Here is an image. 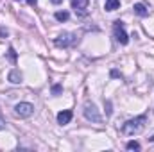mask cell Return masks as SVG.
I'll return each instance as SVG.
<instances>
[{
	"label": "cell",
	"mask_w": 154,
	"mask_h": 152,
	"mask_svg": "<svg viewBox=\"0 0 154 152\" xmlns=\"http://www.w3.org/2000/svg\"><path fill=\"white\" fill-rule=\"evenodd\" d=\"M7 34H9V31H7V29H4V27H0V38H5Z\"/></svg>",
	"instance_id": "cell-16"
},
{
	"label": "cell",
	"mask_w": 154,
	"mask_h": 152,
	"mask_svg": "<svg viewBox=\"0 0 154 152\" xmlns=\"http://www.w3.org/2000/svg\"><path fill=\"white\" fill-rule=\"evenodd\" d=\"M9 57H11V61H16V52H14V48H13V47L9 48Z\"/></svg>",
	"instance_id": "cell-14"
},
{
	"label": "cell",
	"mask_w": 154,
	"mask_h": 152,
	"mask_svg": "<svg viewBox=\"0 0 154 152\" xmlns=\"http://www.w3.org/2000/svg\"><path fill=\"white\" fill-rule=\"evenodd\" d=\"M106 108H108L106 113H108V116H109V114H111V102H109V100H106Z\"/></svg>",
	"instance_id": "cell-17"
},
{
	"label": "cell",
	"mask_w": 154,
	"mask_h": 152,
	"mask_svg": "<svg viewBox=\"0 0 154 152\" xmlns=\"http://www.w3.org/2000/svg\"><path fill=\"white\" fill-rule=\"evenodd\" d=\"M77 43V36L74 32H61L57 38L54 39V45L59 47V48H66V47H72Z\"/></svg>",
	"instance_id": "cell-3"
},
{
	"label": "cell",
	"mask_w": 154,
	"mask_h": 152,
	"mask_svg": "<svg viewBox=\"0 0 154 152\" xmlns=\"http://www.w3.org/2000/svg\"><path fill=\"white\" fill-rule=\"evenodd\" d=\"M14 113L18 114L20 118H29L34 113V106L31 102H20V104L14 106Z\"/></svg>",
	"instance_id": "cell-5"
},
{
	"label": "cell",
	"mask_w": 154,
	"mask_h": 152,
	"mask_svg": "<svg viewBox=\"0 0 154 152\" xmlns=\"http://www.w3.org/2000/svg\"><path fill=\"white\" fill-rule=\"evenodd\" d=\"M118 7H120V0H106V5H104L106 11H115Z\"/></svg>",
	"instance_id": "cell-10"
},
{
	"label": "cell",
	"mask_w": 154,
	"mask_h": 152,
	"mask_svg": "<svg viewBox=\"0 0 154 152\" xmlns=\"http://www.w3.org/2000/svg\"><path fill=\"white\" fill-rule=\"evenodd\" d=\"M7 79H9V82H13V84H20V82H22V74H20V70H11Z\"/></svg>",
	"instance_id": "cell-9"
},
{
	"label": "cell",
	"mask_w": 154,
	"mask_h": 152,
	"mask_svg": "<svg viewBox=\"0 0 154 152\" xmlns=\"http://www.w3.org/2000/svg\"><path fill=\"white\" fill-rule=\"evenodd\" d=\"M151 141H154V136H151Z\"/></svg>",
	"instance_id": "cell-20"
},
{
	"label": "cell",
	"mask_w": 154,
	"mask_h": 152,
	"mask_svg": "<svg viewBox=\"0 0 154 152\" xmlns=\"http://www.w3.org/2000/svg\"><path fill=\"white\" fill-rule=\"evenodd\" d=\"M5 127V118H4V114H2V109H0V131Z\"/></svg>",
	"instance_id": "cell-15"
},
{
	"label": "cell",
	"mask_w": 154,
	"mask_h": 152,
	"mask_svg": "<svg viewBox=\"0 0 154 152\" xmlns=\"http://www.w3.org/2000/svg\"><path fill=\"white\" fill-rule=\"evenodd\" d=\"M82 114H84V118H86L88 122H93V123H100V122H102V116H100V113H99L97 106H95L93 102H90V100L84 102Z\"/></svg>",
	"instance_id": "cell-2"
},
{
	"label": "cell",
	"mask_w": 154,
	"mask_h": 152,
	"mask_svg": "<svg viewBox=\"0 0 154 152\" xmlns=\"http://www.w3.org/2000/svg\"><path fill=\"white\" fill-rule=\"evenodd\" d=\"M50 2H52V4H61L63 0H50Z\"/></svg>",
	"instance_id": "cell-19"
},
{
	"label": "cell",
	"mask_w": 154,
	"mask_h": 152,
	"mask_svg": "<svg viewBox=\"0 0 154 152\" xmlns=\"http://www.w3.org/2000/svg\"><path fill=\"white\" fill-rule=\"evenodd\" d=\"M145 122H147V116H145V114H140V116H134V118L127 120V122L122 125V134H124V136L140 134V132L145 129Z\"/></svg>",
	"instance_id": "cell-1"
},
{
	"label": "cell",
	"mask_w": 154,
	"mask_h": 152,
	"mask_svg": "<svg viewBox=\"0 0 154 152\" xmlns=\"http://www.w3.org/2000/svg\"><path fill=\"white\" fill-rule=\"evenodd\" d=\"M70 120H72V111L70 109H65V111L57 113V123L66 125V123H70Z\"/></svg>",
	"instance_id": "cell-7"
},
{
	"label": "cell",
	"mask_w": 154,
	"mask_h": 152,
	"mask_svg": "<svg viewBox=\"0 0 154 152\" xmlns=\"http://www.w3.org/2000/svg\"><path fill=\"white\" fill-rule=\"evenodd\" d=\"M54 18H56L57 22H66V20L70 18V14H68L66 11H57V13L54 14Z\"/></svg>",
	"instance_id": "cell-11"
},
{
	"label": "cell",
	"mask_w": 154,
	"mask_h": 152,
	"mask_svg": "<svg viewBox=\"0 0 154 152\" xmlns=\"http://www.w3.org/2000/svg\"><path fill=\"white\" fill-rule=\"evenodd\" d=\"M133 11H134V14H138V16H142V18H145V16L149 14L147 5H145V4H142V2L134 4V5H133Z\"/></svg>",
	"instance_id": "cell-8"
},
{
	"label": "cell",
	"mask_w": 154,
	"mask_h": 152,
	"mask_svg": "<svg viewBox=\"0 0 154 152\" xmlns=\"http://www.w3.org/2000/svg\"><path fill=\"white\" fill-rule=\"evenodd\" d=\"M113 34H115V39L120 45H127L129 43V36H127V32L124 29V23L120 20H116L115 23H113Z\"/></svg>",
	"instance_id": "cell-4"
},
{
	"label": "cell",
	"mask_w": 154,
	"mask_h": 152,
	"mask_svg": "<svg viewBox=\"0 0 154 152\" xmlns=\"http://www.w3.org/2000/svg\"><path fill=\"white\" fill-rule=\"evenodd\" d=\"M125 149H127V150H140V143H138V141H127Z\"/></svg>",
	"instance_id": "cell-12"
},
{
	"label": "cell",
	"mask_w": 154,
	"mask_h": 152,
	"mask_svg": "<svg viewBox=\"0 0 154 152\" xmlns=\"http://www.w3.org/2000/svg\"><path fill=\"white\" fill-rule=\"evenodd\" d=\"M27 2H29L31 5H36V2H38V0H27Z\"/></svg>",
	"instance_id": "cell-18"
},
{
	"label": "cell",
	"mask_w": 154,
	"mask_h": 152,
	"mask_svg": "<svg viewBox=\"0 0 154 152\" xmlns=\"http://www.w3.org/2000/svg\"><path fill=\"white\" fill-rule=\"evenodd\" d=\"M88 4H90V0H72V9L77 14H86Z\"/></svg>",
	"instance_id": "cell-6"
},
{
	"label": "cell",
	"mask_w": 154,
	"mask_h": 152,
	"mask_svg": "<svg viewBox=\"0 0 154 152\" xmlns=\"http://www.w3.org/2000/svg\"><path fill=\"white\" fill-rule=\"evenodd\" d=\"M61 90H63V88H61L59 84H54V86H52V93H54V95H59Z\"/></svg>",
	"instance_id": "cell-13"
}]
</instances>
